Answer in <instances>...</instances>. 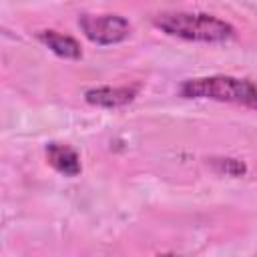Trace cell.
I'll list each match as a JSON object with an SVG mask.
<instances>
[{
  "instance_id": "cell-1",
  "label": "cell",
  "mask_w": 257,
  "mask_h": 257,
  "mask_svg": "<svg viewBox=\"0 0 257 257\" xmlns=\"http://www.w3.org/2000/svg\"><path fill=\"white\" fill-rule=\"evenodd\" d=\"M153 24L169 36H177L189 42H225L235 36V28L227 20L207 12L167 10L157 14Z\"/></svg>"
},
{
  "instance_id": "cell-5",
  "label": "cell",
  "mask_w": 257,
  "mask_h": 257,
  "mask_svg": "<svg viewBox=\"0 0 257 257\" xmlns=\"http://www.w3.org/2000/svg\"><path fill=\"white\" fill-rule=\"evenodd\" d=\"M44 153H46L48 165L56 173H60L64 177H76V175H80V171H82L80 157H78V153L72 147L62 145V143H48L46 149H44Z\"/></svg>"
},
{
  "instance_id": "cell-7",
  "label": "cell",
  "mask_w": 257,
  "mask_h": 257,
  "mask_svg": "<svg viewBox=\"0 0 257 257\" xmlns=\"http://www.w3.org/2000/svg\"><path fill=\"white\" fill-rule=\"evenodd\" d=\"M213 165L219 173H225V175H231V177H241L247 173V167L243 161L239 159H213Z\"/></svg>"
},
{
  "instance_id": "cell-8",
  "label": "cell",
  "mask_w": 257,
  "mask_h": 257,
  "mask_svg": "<svg viewBox=\"0 0 257 257\" xmlns=\"http://www.w3.org/2000/svg\"><path fill=\"white\" fill-rule=\"evenodd\" d=\"M155 257H181L177 253H163V255H155Z\"/></svg>"
},
{
  "instance_id": "cell-4",
  "label": "cell",
  "mask_w": 257,
  "mask_h": 257,
  "mask_svg": "<svg viewBox=\"0 0 257 257\" xmlns=\"http://www.w3.org/2000/svg\"><path fill=\"white\" fill-rule=\"evenodd\" d=\"M139 94V84L128 86H96L84 92V100L100 108H120L131 104Z\"/></svg>"
},
{
  "instance_id": "cell-6",
  "label": "cell",
  "mask_w": 257,
  "mask_h": 257,
  "mask_svg": "<svg viewBox=\"0 0 257 257\" xmlns=\"http://www.w3.org/2000/svg\"><path fill=\"white\" fill-rule=\"evenodd\" d=\"M38 40L48 48L52 50L56 56L60 58H68V60H78L82 58V48L80 44L68 36V34H62V32H56V30H40L38 32Z\"/></svg>"
},
{
  "instance_id": "cell-3",
  "label": "cell",
  "mask_w": 257,
  "mask_h": 257,
  "mask_svg": "<svg viewBox=\"0 0 257 257\" xmlns=\"http://www.w3.org/2000/svg\"><path fill=\"white\" fill-rule=\"evenodd\" d=\"M78 26L84 36L100 46L118 44L131 36V22L120 14H82Z\"/></svg>"
},
{
  "instance_id": "cell-2",
  "label": "cell",
  "mask_w": 257,
  "mask_h": 257,
  "mask_svg": "<svg viewBox=\"0 0 257 257\" xmlns=\"http://www.w3.org/2000/svg\"><path fill=\"white\" fill-rule=\"evenodd\" d=\"M179 92L185 98H207L257 108V84L247 78H237L229 74L189 78L179 86Z\"/></svg>"
}]
</instances>
